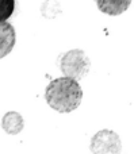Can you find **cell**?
I'll return each instance as SVG.
<instances>
[{
    "label": "cell",
    "mask_w": 134,
    "mask_h": 154,
    "mask_svg": "<svg viewBox=\"0 0 134 154\" xmlns=\"http://www.w3.org/2000/svg\"><path fill=\"white\" fill-rule=\"evenodd\" d=\"M45 97L53 109L61 114H68L75 111L80 106L83 91L75 79L65 76L53 80L48 85Z\"/></svg>",
    "instance_id": "1"
},
{
    "label": "cell",
    "mask_w": 134,
    "mask_h": 154,
    "mask_svg": "<svg viewBox=\"0 0 134 154\" xmlns=\"http://www.w3.org/2000/svg\"><path fill=\"white\" fill-rule=\"evenodd\" d=\"M89 62L83 51L72 50L64 56L61 61V69L67 75V77L72 79H80L88 72Z\"/></svg>",
    "instance_id": "2"
},
{
    "label": "cell",
    "mask_w": 134,
    "mask_h": 154,
    "mask_svg": "<svg viewBox=\"0 0 134 154\" xmlns=\"http://www.w3.org/2000/svg\"><path fill=\"white\" fill-rule=\"evenodd\" d=\"M91 150L94 154H119L121 153L119 137L110 130L99 131L92 138Z\"/></svg>",
    "instance_id": "3"
},
{
    "label": "cell",
    "mask_w": 134,
    "mask_h": 154,
    "mask_svg": "<svg viewBox=\"0 0 134 154\" xmlns=\"http://www.w3.org/2000/svg\"><path fill=\"white\" fill-rule=\"evenodd\" d=\"M15 41L16 35L12 24L7 20L0 22V58H4L11 53L15 46Z\"/></svg>",
    "instance_id": "4"
},
{
    "label": "cell",
    "mask_w": 134,
    "mask_h": 154,
    "mask_svg": "<svg viewBox=\"0 0 134 154\" xmlns=\"http://www.w3.org/2000/svg\"><path fill=\"white\" fill-rule=\"evenodd\" d=\"M2 127L10 135H18L23 128V118L15 111H10L3 116Z\"/></svg>",
    "instance_id": "5"
},
{
    "label": "cell",
    "mask_w": 134,
    "mask_h": 154,
    "mask_svg": "<svg viewBox=\"0 0 134 154\" xmlns=\"http://www.w3.org/2000/svg\"><path fill=\"white\" fill-rule=\"evenodd\" d=\"M99 10L108 15H119L127 10L130 0H95Z\"/></svg>",
    "instance_id": "6"
},
{
    "label": "cell",
    "mask_w": 134,
    "mask_h": 154,
    "mask_svg": "<svg viewBox=\"0 0 134 154\" xmlns=\"http://www.w3.org/2000/svg\"><path fill=\"white\" fill-rule=\"evenodd\" d=\"M15 10V0H0V22H5Z\"/></svg>",
    "instance_id": "7"
}]
</instances>
